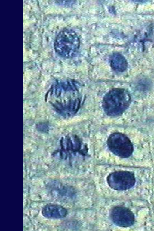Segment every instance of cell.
I'll return each instance as SVG.
<instances>
[{
    "instance_id": "cell-5",
    "label": "cell",
    "mask_w": 154,
    "mask_h": 231,
    "mask_svg": "<svg viewBox=\"0 0 154 231\" xmlns=\"http://www.w3.org/2000/svg\"><path fill=\"white\" fill-rule=\"evenodd\" d=\"M66 210L62 206L56 204H48L44 206L42 214L49 219H59L65 217L67 214Z\"/></svg>"
},
{
    "instance_id": "cell-3",
    "label": "cell",
    "mask_w": 154,
    "mask_h": 231,
    "mask_svg": "<svg viewBox=\"0 0 154 231\" xmlns=\"http://www.w3.org/2000/svg\"><path fill=\"white\" fill-rule=\"evenodd\" d=\"M107 183L114 189L124 190L129 189L134 185L135 179L134 174L127 171L114 172L107 177Z\"/></svg>"
},
{
    "instance_id": "cell-4",
    "label": "cell",
    "mask_w": 154,
    "mask_h": 231,
    "mask_svg": "<svg viewBox=\"0 0 154 231\" xmlns=\"http://www.w3.org/2000/svg\"><path fill=\"white\" fill-rule=\"evenodd\" d=\"M110 217L116 225L122 227H128L132 225L134 221V215L128 208L123 207H116L111 211Z\"/></svg>"
},
{
    "instance_id": "cell-2",
    "label": "cell",
    "mask_w": 154,
    "mask_h": 231,
    "mask_svg": "<svg viewBox=\"0 0 154 231\" xmlns=\"http://www.w3.org/2000/svg\"><path fill=\"white\" fill-rule=\"evenodd\" d=\"M128 92L124 89H112L105 96L102 104L105 111L111 115L119 114L128 106L130 101Z\"/></svg>"
},
{
    "instance_id": "cell-1",
    "label": "cell",
    "mask_w": 154,
    "mask_h": 231,
    "mask_svg": "<svg viewBox=\"0 0 154 231\" xmlns=\"http://www.w3.org/2000/svg\"><path fill=\"white\" fill-rule=\"evenodd\" d=\"M79 45L80 41L77 35L73 31L69 29L60 32L54 43V48L57 52L66 58H70L75 56Z\"/></svg>"
},
{
    "instance_id": "cell-6",
    "label": "cell",
    "mask_w": 154,
    "mask_h": 231,
    "mask_svg": "<svg viewBox=\"0 0 154 231\" xmlns=\"http://www.w3.org/2000/svg\"><path fill=\"white\" fill-rule=\"evenodd\" d=\"M110 65L114 70L122 72L126 69L127 63L123 55L119 53H115L113 54L111 57Z\"/></svg>"
}]
</instances>
